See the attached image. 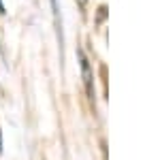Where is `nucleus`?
Returning a JSON list of instances; mask_svg holds the SVG:
<instances>
[{"label":"nucleus","instance_id":"obj_1","mask_svg":"<svg viewBox=\"0 0 160 160\" xmlns=\"http://www.w3.org/2000/svg\"><path fill=\"white\" fill-rule=\"evenodd\" d=\"M77 56H79V66H81V77H83V83H86V92L90 100H94V75H92V68H90V60L86 58L83 49H77Z\"/></svg>","mask_w":160,"mask_h":160},{"label":"nucleus","instance_id":"obj_2","mask_svg":"<svg viewBox=\"0 0 160 160\" xmlns=\"http://www.w3.org/2000/svg\"><path fill=\"white\" fill-rule=\"evenodd\" d=\"M51 9H53V19H56V28H58L60 45H62V26H60V9H58V0H51Z\"/></svg>","mask_w":160,"mask_h":160},{"label":"nucleus","instance_id":"obj_3","mask_svg":"<svg viewBox=\"0 0 160 160\" xmlns=\"http://www.w3.org/2000/svg\"><path fill=\"white\" fill-rule=\"evenodd\" d=\"M86 2H88V0H77V4H79V7H81V9H83V7H86Z\"/></svg>","mask_w":160,"mask_h":160},{"label":"nucleus","instance_id":"obj_4","mask_svg":"<svg viewBox=\"0 0 160 160\" xmlns=\"http://www.w3.org/2000/svg\"><path fill=\"white\" fill-rule=\"evenodd\" d=\"M0 152H2V130H0Z\"/></svg>","mask_w":160,"mask_h":160},{"label":"nucleus","instance_id":"obj_5","mask_svg":"<svg viewBox=\"0 0 160 160\" xmlns=\"http://www.w3.org/2000/svg\"><path fill=\"white\" fill-rule=\"evenodd\" d=\"M0 13H4V7H2V2H0Z\"/></svg>","mask_w":160,"mask_h":160}]
</instances>
